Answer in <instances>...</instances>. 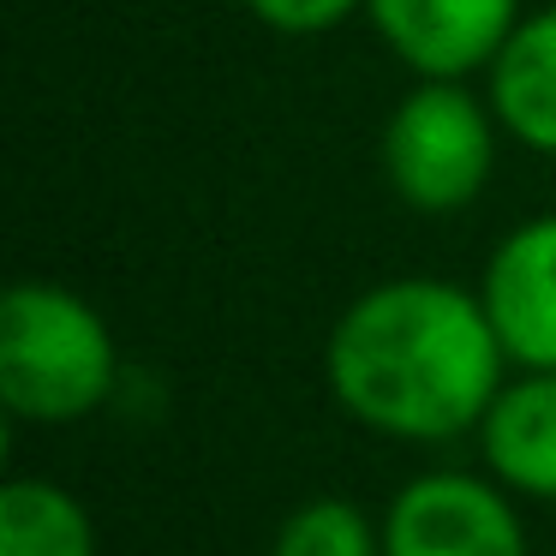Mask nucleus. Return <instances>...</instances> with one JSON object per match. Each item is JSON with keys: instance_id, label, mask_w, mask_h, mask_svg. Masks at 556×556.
Returning a JSON list of instances; mask_svg holds the SVG:
<instances>
[{"instance_id": "obj_2", "label": "nucleus", "mask_w": 556, "mask_h": 556, "mask_svg": "<svg viewBox=\"0 0 556 556\" xmlns=\"http://www.w3.org/2000/svg\"><path fill=\"white\" fill-rule=\"evenodd\" d=\"M121 353L90 300L61 281H13L0 300V401L25 425L90 419L114 395Z\"/></svg>"}, {"instance_id": "obj_1", "label": "nucleus", "mask_w": 556, "mask_h": 556, "mask_svg": "<svg viewBox=\"0 0 556 556\" xmlns=\"http://www.w3.org/2000/svg\"><path fill=\"white\" fill-rule=\"evenodd\" d=\"M503 341L479 293L431 276H401L359 293L324 348L329 395L365 431L401 443H448L479 431L503 389Z\"/></svg>"}, {"instance_id": "obj_9", "label": "nucleus", "mask_w": 556, "mask_h": 556, "mask_svg": "<svg viewBox=\"0 0 556 556\" xmlns=\"http://www.w3.org/2000/svg\"><path fill=\"white\" fill-rule=\"evenodd\" d=\"M0 556H97V527L73 491L13 479L0 491Z\"/></svg>"}, {"instance_id": "obj_4", "label": "nucleus", "mask_w": 556, "mask_h": 556, "mask_svg": "<svg viewBox=\"0 0 556 556\" xmlns=\"http://www.w3.org/2000/svg\"><path fill=\"white\" fill-rule=\"evenodd\" d=\"M383 556H532L515 503L467 472L401 484L383 515Z\"/></svg>"}, {"instance_id": "obj_7", "label": "nucleus", "mask_w": 556, "mask_h": 556, "mask_svg": "<svg viewBox=\"0 0 556 556\" xmlns=\"http://www.w3.org/2000/svg\"><path fill=\"white\" fill-rule=\"evenodd\" d=\"M479 448L496 484L556 503V371H527L496 389L479 419Z\"/></svg>"}, {"instance_id": "obj_5", "label": "nucleus", "mask_w": 556, "mask_h": 556, "mask_svg": "<svg viewBox=\"0 0 556 556\" xmlns=\"http://www.w3.org/2000/svg\"><path fill=\"white\" fill-rule=\"evenodd\" d=\"M365 13L413 78H472L515 37L520 0H365Z\"/></svg>"}, {"instance_id": "obj_11", "label": "nucleus", "mask_w": 556, "mask_h": 556, "mask_svg": "<svg viewBox=\"0 0 556 556\" xmlns=\"http://www.w3.org/2000/svg\"><path fill=\"white\" fill-rule=\"evenodd\" d=\"M245 7H252L257 25L281 30V37H324L365 0H245Z\"/></svg>"}, {"instance_id": "obj_8", "label": "nucleus", "mask_w": 556, "mask_h": 556, "mask_svg": "<svg viewBox=\"0 0 556 556\" xmlns=\"http://www.w3.org/2000/svg\"><path fill=\"white\" fill-rule=\"evenodd\" d=\"M491 109L503 132L556 156V7L527 13L491 61Z\"/></svg>"}, {"instance_id": "obj_10", "label": "nucleus", "mask_w": 556, "mask_h": 556, "mask_svg": "<svg viewBox=\"0 0 556 556\" xmlns=\"http://www.w3.org/2000/svg\"><path fill=\"white\" fill-rule=\"evenodd\" d=\"M269 556H383V532L348 496H312L276 527Z\"/></svg>"}, {"instance_id": "obj_6", "label": "nucleus", "mask_w": 556, "mask_h": 556, "mask_svg": "<svg viewBox=\"0 0 556 556\" xmlns=\"http://www.w3.org/2000/svg\"><path fill=\"white\" fill-rule=\"evenodd\" d=\"M479 300L520 371H556V216L520 222L496 245Z\"/></svg>"}, {"instance_id": "obj_3", "label": "nucleus", "mask_w": 556, "mask_h": 556, "mask_svg": "<svg viewBox=\"0 0 556 556\" xmlns=\"http://www.w3.org/2000/svg\"><path fill=\"white\" fill-rule=\"evenodd\" d=\"M496 109L467 78H419L383 126V180L419 216H455L484 192L496 162Z\"/></svg>"}]
</instances>
